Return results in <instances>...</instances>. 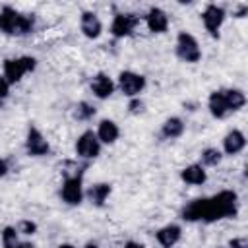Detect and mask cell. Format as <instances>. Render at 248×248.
<instances>
[{
    "label": "cell",
    "instance_id": "cell-1",
    "mask_svg": "<svg viewBox=\"0 0 248 248\" xmlns=\"http://www.w3.org/2000/svg\"><path fill=\"white\" fill-rule=\"evenodd\" d=\"M238 211V196L234 190H221L211 198H196L188 202L180 217L188 223L203 221V223H215L221 219H231Z\"/></svg>",
    "mask_w": 248,
    "mask_h": 248
},
{
    "label": "cell",
    "instance_id": "cell-2",
    "mask_svg": "<svg viewBox=\"0 0 248 248\" xmlns=\"http://www.w3.org/2000/svg\"><path fill=\"white\" fill-rule=\"evenodd\" d=\"M35 31V16L21 14L12 6L0 10V33L10 37H25Z\"/></svg>",
    "mask_w": 248,
    "mask_h": 248
},
{
    "label": "cell",
    "instance_id": "cell-3",
    "mask_svg": "<svg viewBox=\"0 0 248 248\" xmlns=\"http://www.w3.org/2000/svg\"><path fill=\"white\" fill-rule=\"evenodd\" d=\"M37 68V58L33 56H17V58H6L2 66V78L14 85L23 79L25 74L33 72Z\"/></svg>",
    "mask_w": 248,
    "mask_h": 248
},
{
    "label": "cell",
    "instance_id": "cell-4",
    "mask_svg": "<svg viewBox=\"0 0 248 248\" xmlns=\"http://www.w3.org/2000/svg\"><path fill=\"white\" fill-rule=\"evenodd\" d=\"M176 56L186 62V64H196L202 60V48L198 39L188 33V31H180L176 35Z\"/></svg>",
    "mask_w": 248,
    "mask_h": 248
},
{
    "label": "cell",
    "instance_id": "cell-5",
    "mask_svg": "<svg viewBox=\"0 0 248 248\" xmlns=\"http://www.w3.org/2000/svg\"><path fill=\"white\" fill-rule=\"evenodd\" d=\"M83 178H81V172H76V174H66L64 182H62V188H60V198L64 203L68 205H79L83 202Z\"/></svg>",
    "mask_w": 248,
    "mask_h": 248
},
{
    "label": "cell",
    "instance_id": "cell-6",
    "mask_svg": "<svg viewBox=\"0 0 248 248\" xmlns=\"http://www.w3.org/2000/svg\"><path fill=\"white\" fill-rule=\"evenodd\" d=\"M145 76L132 72V70H124L118 74V89L120 93H124L128 99L140 97V93L145 89Z\"/></svg>",
    "mask_w": 248,
    "mask_h": 248
},
{
    "label": "cell",
    "instance_id": "cell-7",
    "mask_svg": "<svg viewBox=\"0 0 248 248\" xmlns=\"http://www.w3.org/2000/svg\"><path fill=\"white\" fill-rule=\"evenodd\" d=\"M225 17H227V12L223 6H217V4H207L202 12V21H203V27L205 31L213 37V39H219V31L225 23Z\"/></svg>",
    "mask_w": 248,
    "mask_h": 248
},
{
    "label": "cell",
    "instance_id": "cell-8",
    "mask_svg": "<svg viewBox=\"0 0 248 248\" xmlns=\"http://www.w3.org/2000/svg\"><path fill=\"white\" fill-rule=\"evenodd\" d=\"M76 155L79 159H97L101 155V141L93 130H85L76 140Z\"/></svg>",
    "mask_w": 248,
    "mask_h": 248
},
{
    "label": "cell",
    "instance_id": "cell-9",
    "mask_svg": "<svg viewBox=\"0 0 248 248\" xmlns=\"http://www.w3.org/2000/svg\"><path fill=\"white\" fill-rule=\"evenodd\" d=\"M25 151L29 157H45L50 153V143L46 141V138L41 134L39 128L29 126L27 136H25Z\"/></svg>",
    "mask_w": 248,
    "mask_h": 248
},
{
    "label": "cell",
    "instance_id": "cell-10",
    "mask_svg": "<svg viewBox=\"0 0 248 248\" xmlns=\"http://www.w3.org/2000/svg\"><path fill=\"white\" fill-rule=\"evenodd\" d=\"M138 23H140V17L136 14L118 12L112 17V23H110V35L116 37V39H124V37H128V35L134 33V29L138 27Z\"/></svg>",
    "mask_w": 248,
    "mask_h": 248
},
{
    "label": "cell",
    "instance_id": "cell-11",
    "mask_svg": "<svg viewBox=\"0 0 248 248\" xmlns=\"http://www.w3.org/2000/svg\"><path fill=\"white\" fill-rule=\"evenodd\" d=\"M143 19H145L147 29H149L151 33H155V35L167 33V29H169V16H167V12H165L163 8H159V6H151V8L147 10V14L143 16Z\"/></svg>",
    "mask_w": 248,
    "mask_h": 248
},
{
    "label": "cell",
    "instance_id": "cell-12",
    "mask_svg": "<svg viewBox=\"0 0 248 248\" xmlns=\"http://www.w3.org/2000/svg\"><path fill=\"white\" fill-rule=\"evenodd\" d=\"M79 31L83 33V37L87 39H99L101 33H103V21L99 19V16L91 10H85L81 12L79 16Z\"/></svg>",
    "mask_w": 248,
    "mask_h": 248
},
{
    "label": "cell",
    "instance_id": "cell-13",
    "mask_svg": "<svg viewBox=\"0 0 248 248\" xmlns=\"http://www.w3.org/2000/svg\"><path fill=\"white\" fill-rule=\"evenodd\" d=\"M89 87H91V91H93V95H95L97 99L105 101V99H108V97L114 93V87H116V85H114V81H112V78H110L108 74L97 72V74L91 78Z\"/></svg>",
    "mask_w": 248,
    "mask_h": 248
},
{
    "label": "cell",
    "instance_id": "cell-14",
    "mask_svg": "<svg viewBox=\"0 0 248 248\" xmlns=\"http://www.w3.org/2000/svg\"><path fill=\"white\" fill-rule=\"evenodd\" d=\"M97 140L101 141V145H112L118 138H120V128L114 120L110 118H103L97 126Z\"/></svg>",
    "mask_w": 248,
    "mask_h": 248
},
{
    "label": "cell",
    "instance_id": "cell-15",
    "mask_svg": "<svg viewBox=\"0 0 248 248\" xmlns=\"http://www.w3.org/2000/svg\"><path fill=\"white\" fill-rule=\"evenodd\" d=\"M182 236V227L176 225V223H169L165 227H161L157 232H155V240L163 246V248H172Z\"/></svg>",
    "mask_w": 248,
    "mask_h": 248
},
{
    "label": "cell",
    "instance_id": "cell-16",
    "mask_svg": "<svg viewBox=\"0 0 248 248\" xmlns=\"http://www.w3.org/2000/svg\"><path fill=\"white\" fill-rule=\"evenodd\" d=\"M246 147V136L240 130H231L223 138V153L225 155H238Z\"/></svg>",
    "mask_w": 248,
    "mask_h": 248
},
{
    "label": "cell",
    "instance_id": "cell-17",
    "mask_svg": "<svg viewBox=\"0 0 248 248\" xmlns=\"http://www.w3.org/2000/svg\"><path fill=\"white\" fill-rule=\"evenodd\" d=\"M180 178L190 186H202L207 180V172H205V167H202L200 163H192L180 170Z\"/></svg>",
    "mask_w": 248,
    "mask_h": 248
},
{
    "label": "cell",
    "instance_id": "cell-18",
    "mask_svg": "<svg viewBox=\"0 0 248 248\" xmlns=\"http://www.w3.org/2000/svg\"><path fill=\"white\" fill-rule=\"evenodd\" d=\"M207 108L211 112L213 118H227L231 112L227 108V103H225V95H223V89H215L209 93L207 97Z\"/></svg>",
    "mask_w": 248,
    "mask_h": 248
},
{
    "label": "cell",
    "instance_id": "cell-19",
    "mask_svg": "<svg viewBox=\"0 0 248 248\" xmlns=\"http://www.w3.org/2000/svg\"><path fill=\"white\" fill-rule=\"evenodd\" d=\"M110 192H112V186H110L108 182H97V184L89 186V190L85 192V196H87V200H89L93 205L103 207L105 202L108 200Z\"/></svg>",
    "mask_w": 248,
    "mask_h": 248
},
{
    "label": "cell",
    "instance_id": "cell-20",
    "mask_svg": "<svg viewBox=\"0 0 248 248\" xmlns=\"http://www.w3.org/2000/svg\"><path fill=\"white\" fill-rule=\"evenodd\" d=\"M184 134V120L180 116H170L161 124V138L165 140H176Z\"/></svg>",
    "mask_w": 248,
    "mask_h": 248
},
{
    "label": "cell",
    "instance_id": "cell-21",
    "mask_svg": "<svg viewBox=\"0 0 248 248\" xmlns=\"http://www.w3.org/2000/svg\"><path fill=\"white\" fill-rule=\"evenodd\" d=\"M223 95H225V103H227V108H229L231 114L240 110L246 105V95H244L242 89L229 87V89H223Z\"/></svg>",
    "mask_w": 248,
    "mask_h": 248
},
{
    "label": "cell",
    "instance_id": "cell-22",
    "mask_svg": "<svg viewBox=\"0 0 248 248\" xmlns=\"http://www.w3.org/2000/svg\"><path fill=\"white\" fill-rule=\"evenodd\" d=\"M223 159V153L217 147H205L202 149V167H217Z\"/></svg>",
    "mask_w": 248,
    "mask_h": 248
},
{
    "label": "cell",
    "instance_id": "cell-23",
    "mask_svg": "<svg viewBox=\"0 0 248 248\" xmlns=\"http://www.w3.org/2000/svg\"><path fill=\"white\" fill-rule=\"evenodd\" d=\"M95 112H97V108H95L91 103H87V101H79V103L76 105V108H74V116H76L78 120H81V122L91 120V118L95 116Z\"/></svg>",
    "mask_w": 248,
    "mask_h": 248
},
{
    "label": "cell",
    "instance_id": "cell-24",
    "mask_svg": "<svg viewBox=\"0 0 248 248\" xmlns=\"http://www.w3.org/2000/svg\"><path fill=\"white\" fill-rule=\"evenodd\" d=\"M17 229L16 227H4L2 229V244H12V242H17L19 238H17Z\"/></svg>",
    "mask_w": 248,
    "mask_h": 248
},
{
    "label": "cell",
    "instance_id": "cell-25",
    "mask_svg": "<svg viewBox=\"0 0 248 248\" xmlns=\"http://www.w3.org/2000/svg\"><path fill=\"white\" fill-rule=\"evenodd\" d=\"M16 229H17V232H21V234H33V232L37 231V225H35L33 221H29V219H23Z\"/></svg>",
    "mask_w": 248,
    "mask_h": 248
},
{
    "label": "cell",
    "instance_id": "cell-26",
    "mask_svg": "<svg viewBox=\"0 0 248 248\" xmlns=\"http://www.w3.org/2000/svg\"><path fill=\"white\" fill-rule=\"evenodd\" d=\"M128 108H130L132 114H140V112H143V101L140 97H134V99H130Z\"/></svg>",
    "mask_w": 248,
    "mask_h": 248
},
{
    "label": "cell",
    "instance_id": "cell-27",
    "mask_svg": "<svg viewBox=\"0 0 248 248\" xmlns=\"http://www.w3.org/2000/svg\"><path fill=\"white\" fill-rule=\"evenodd\" d=\"M8 93H10V83L0 76V105L6 101V97H8Z\"/></svg>",
    "mask_w": 248,
    "mask_h": 248
},
{
    "label": "cell",
    "instance_id": "cell-28",
    "mask_svg": "<svg viewBox=\"0 0 248 248\" xmlns=\"http://www.w3.org/2000/svg\"><path fill=\"white\" fill-rule=\"evenodd\" d=\"M4 248H35V246H33V242L17 240V242H12V244H4Z\"/></svg>",
    "mask_w": 248,
    "mask_h": 248
},
{
    "label": "cell",
    "instance_id": "cell-29",
    "mask_svg": "<svg viewBox=\"0 0 248 248\" xmlns=\"http://www.w3.org/2000/svg\"><path fill=\"white\" fill-rule=\"evenodd\" d=\"M229 248H246V240L244 238H232L229 242Z\"/></svg>",
    "mask_w": 248,
    "mask_h": 248
},
{
    "label": "cell",
    "instance_id": "cell-30",
    "mask_svg": "<svg viewBox=\"0 0 248 248\" xmlns=\"http://www.w3.org/2000/svg\"><path fill=\"white\" fill-rule=\"evenodd\" d=\"M8 170H10L8 161H6V159H0V178H4V176L8 174Z\"/></svg>",
    "mask_w": 248,
    "mask_h": 248
},
{
    "label": "cell",
    "instance_id": "cell-31",
    "mask_svg": "<svg viewBox=\"0 0 248 248\" xmlns=\"http://www.w3.org/2000/svg\"><path fill=\"white\" fill-rule=\"evenodd\" d=\"M246 12H248V6H246V4H240V6H238V10L234 12V16H236V17H244V14H246Z\"/></svg>",
    "mask_w": 248,
    "mask_h": 248
},
{
    "label": "cell",
    "instance_id": "cell-32",
    "mask_svg": "<svg viewBox=\"0 0 248 248\" xmlns=\"http://www.w3.org/2000/svg\"><path fill=\"white\" fill-rule=\"evenodd\" d=\"M124 248H145L141 242H136V240H128L126 244H124Z\"/></svg>",
    "mask_w": 248,
    "mask_h": 248
},
{
    "label": "cell",
    "instance_id": "cell-33",
    "mask_svg": "<svg viewBox=\"0 0 248 248\" xmlns=\"http://www.w3.org/2000/svg\"><path fill=\"white\" fill-rule=\"evenodd\" d=\"M58 248H76V246H74V244H68V242H64V244H60Z\"/></svg>",
    "mask_w": 248,
    "mask_h": 248
},
{
    "label": "cell",
    "instance_id": "cell-34",
    "mask_svg": "<svg viewBox=\"0 0 248 248\" xmlns=\"http://www.w3.org/2000/svg\"><path fill=\"white\" fill-rule=\"evenodd\" d=\"M83 248H99V246H97V244H95V242H87V244H85V246H83Z\"/></svg>",
    "mask_w": 248,
    "mask_h": 248
}]
</instances>
